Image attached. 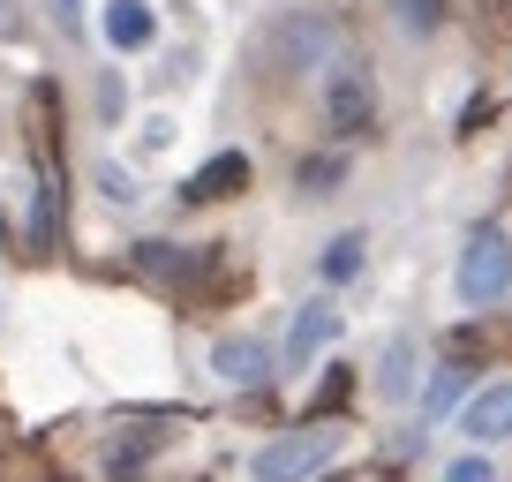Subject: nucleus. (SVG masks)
Here are the masks:
<instances>
[{"instance_id":"1","label":"nucleus","mask_w":512,"mask_h":482,"mask_svg":"<svg viewBox=\"0 0 512 482\" xmlns=\"http://www.w3.org/2000/svg\"><path fill=\"white\" fill-rule=\"evenodd\" d=\"M256 53L272 61V76H317L339 53V23L317 16V8H287V16H272V31H264Z\"/></svg>"},{"instance_id":"2","label":"nucleus","mask_w":512,"mask_h":482,"mask_svg":"<svg viewBox=\"0 0 512 482\" xmlns=\"http://www.w3.org/2000/svg\"><path fill=\"white\" fill-rule=\"evenodd\" d=\"M452 287H460V302H475V309H497L512 294V234L505 226H475V234L460 241Z\"/></svg>"},{"instance_id":"3","label":"nucleus","mask_w":512,"mask_h":482,"mask_svg":"<svg viewBox=\"0 0 512 482\" xmlns=\"http://www.w3.org/2000/svg\"><path fill=\"white\" fill-rule=\"evenodd\" d=\"M324 460H332V437L294 430V437H272V445H256L249 475H256V482H309Z\"/></svg>"},{"instance_id":"4","label":"nucleus","mask_w":512,"mask_h":482,"mask_svg":"<svg viewBox=\"0 0 512 482\" xmlns=\"http://www.w3.org/2000/svg\"><path fill=\"white\" fill-rule=\"evenodd\" d=\"M460 430L475 437V452L512 445V377H497V385L467 392V407H460Z\"/></svg>"},{"instance_id":"5","label":"nucleus","mask_w":512,"mask_h":482,"mask_svg":"<svg viewBox=\"0 0 512 482\" xmlns=\"http://www.w3.org/2000/svg\"><path fill=\"white\" fill-rule=\"evenodd\" d=\"M324 121H332L339 136H362L369 121H377V98H369L362 68H332V76H324Z\"/></svg>"},{"instance_id":"6","label":"nucleus","mask_w":512,"mask_h":482,"mask_svg":"<svg viewBox=\"0 0 512 482\" xmlns=\"http://www.w3.org/2000/svg\"><path fill=\"white\" fill-rule=\"evenodd\" d=\"M211 370H219V385H234V392H256V385H272V347H264V339H219V347H211Z\"/></svg>"},{"instance_id":"7","label":"nucleus","mask_w":512,"mask_h":482,"mask_svg":"<svg viewBox=\"0 0 512 482\" xmlns=\"http://www.w3.org/2000/svg\"><path fill=\"white\" fill-rule=\"evenodd\" d=\"M332 339H339V302H324V294H317V302H302V309H294L287 362H317V354L332 347Z\"/></svg>"},{"instance_id":"8","label":"nucleus","mask_w":512,"mask_h":482,"mask_svg":"<svg viewBox=\"0 0 512 482\" xmlns=\"http://www.w3.org/2000/svg\"><path fill=\"white\" fill-rule=\"evenodd\" d=\"M106 38L121 53H144L151 38H159V16H151L144 0H106Z\"/></svg>"},{"instance_id":"9","label":"nucleus","mask_w":512,"mask_h":482,"mask_svg":"<svg viewBox=\"0 0 512 482\" xmlns=\"http://www.w3.org/2000/svg\"><path fill=\"white\" fill-rule=\"evenodd\" d=\"M377 392H384V400H407V392H415V339H384V354H377Z\"/></svg>"},{"instance_id":"10","label":"nucleus","mask_w":512,"mask_h":482,"mask_svg":"<svg viewBox=\"0 0 512 482\" xmlns=\"http://www.w3.org/2000/svg\"><path fill=\"white\" fill-rule=\"evenodd\" d=\"M241 181H249V159H241V151H219V159H211V166H204V174H196L181 196H189V204H204V196H234Z\"/></svg>"},{"instance_id":"11","label":"nucleus","mask_w":512,"mask_h":482,"mask_svg":"<svg viewBox=\"0 0 512 482\" xmlns=\"http://www.w3.org/2000/svg\"><path fill=\"white\" fill-rule=\"evenodd\" d=\"M422 407H430L437 422L467 407V370H460V362H437V377H430V392H422Z\"/></svg>"},{"instance_id":"12","label":"nucleus","mask_w":512,"mask_h":482,"mask_svg":"<svg viewBox=\"0 0 512 482\" xmlns=\"http://www.w3.org/2000/svg\"><path fill=\"white\" fill-rule=\"evenodd\" d=\"M317 272H324V287H339V279H354L362 272V234H339L332 249L317 257Z\"/></svg>"},{"instance_id":"13","label":"nucleus","mask_w":512,"mask_h":482,"mask_svg":"<svg viewBox=\"0 0 512 482\" xmlns=\"http://www.w3.org/2000/svg\"><path fill=\"white\" fill-rule=\"evenodd\" d=\"M136 264H144V272H159V279L196 272V257H189V249H166V241H136Z\"/></svg>"},{"instance_id":"14","label":"nucleus","mask_w":512,"mask_h":482,"mask_svg":"<svg viewBox=\"0 0 512 482\" xmlns=\"http://www.w3.org/2000/svg\"><path fill=\"white\" fill-rule=\"evenodd\" d=\"M339 181H347V159H339V151H332V159H309V166H302V196H332Z\"/></svg>"},{"instance_id":"15","label":"nucleus","mask_w":512,"mask_h":482,"mask_svg":"<svg viewBox=\"0 0 512 482\" xmlns=\"http://www.w3.org/2000/svg\"><path fill=\"white\" fill-rule=\"evenodd\" d=\"M445 482H497V460L490 452H460V460H445Z\"/></svg>"},{"instance_id":"16","label":"nucleus","mask_w":512,"mask_h":482,"mask_svg":"<svg viewBox=\"0 0 512 482\" xmlns=\"http://www.w3.org/2000/svg\"><path fill=\"white\" fill-rule=\"evenodd\" d=\"M98 196H106V204H136V181H128V166H98Z\"/></svg>"},{"instance_id":"17","label":"nucleus","mask_w":512,"mask_h":482,"mask_svg":"<svg viewBox=\"0 0 512 482\" xmlns=\"http://www.w3.org/2000/svg\"><path fill=\"white\" fill-rule=\"evenodd\" d=\"M98 113H106V121H121V76H98Z\"/></svg>"},{"instance_id":"18","label":"nucleus","mask_w":512,"mask_h":482,"mask_svg":"<svg viewBox=\"0 0 512 482\" xmlns=\"http://www.w3.org/2000/svg\"><path fill=\"white\" fill-rule=\"evenodd\" d=\"M400 23L407 31H430V0H400Z\"/></svg>"},{"instance_id":"19","label":"nucleus","mask_w":512,"mask_h":482,"mask_svg":"<svg viewBox=\"0 0 512 482\" xmlns=\"http://www.w3.org/2000/svg\"><path fill=\"white\" fill-rule=\"evenodd\" d=\"M16 31V0H0V38Z\"/></svg>"}]
</instances>
